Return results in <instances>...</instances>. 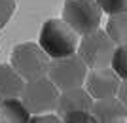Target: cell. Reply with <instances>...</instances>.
Masks as SVG:
<instances>
[{
	"label": "cell",
	"mask_w": 127,
	"mask_h": 123,
	"mask_svg": "<svg viewBox=\"0 0 127 123\" xmlns=\"http://www.w3.org/2000/svg\"><path fill=\"white\" fill-rule=\"evenodd\" d=\"M72 123H93V119L87 118V119H80V121H72Z\"/></svg>",
	"instance_id": "18"
},
{
	"label": "cell",
	"mask_w": 127,
	"mask_h": 123,
	"mask_svg": "<svg viewBox=\"0 0 127 123\" xmlns=\"http://www.w3.org/2000/svg\"><path fill=\"white\" fill-rule=\"evenodd\" d=\"M31 118V112L25 108L21 98L0 100V123H29Z\"/></svg>",
	"instance_id": "11"
},
{
	"label": "cell",
	"mask_w": 127,
	"mask_h": 123,
	"mask_svg": "<svg viewBox=\"0 0 127 123\" xmlns=\"http://www.w3.org/2000/svg\"><path fill=\"white\" fill-rule=\"evenodd\" d=\"M78 36L101 28L102 10L95 0H64L63 17H61Z\"/></svg>",
	"instance_id": "3"
},
{
	"label": "cell",
	"mask_w": 127,
	"mask_h": 123,
	"mask_svg": "<svg viewBox=\"0 0 127 123\" xmlns=\"http://www.w3.org/2000/svg\"><path fill=\"white\" fill-rule=\"evenodd\" d=\"M89 68L84 61L80 59V55H68L63 59H51L48 70V78L53 81V85L59 91H68L76 87H84L87 80Z\"/></svg>",
	"instance_id": "6"
},
{
	"label": "cell",
	"mask_w": 127,
	"mask_h": 123,
	"mask_svg": "<svg viewBox=\"0 0 127 123\" xmlns=\"http://www.w3.org/2000/svg\"><path fill=\"white\" fill-rule=\"evenodd\" d=\"M15 11V0H0V28H4Z\"/></svg>",
	"instance_id": "15"
},
{
	"label": "cell",
	"mask_w": 127,
	"mask_h": 123,
	"mask_svg": "<svg viewBox=\"0 0 127 123\" xmlns=\"http://www.w3.org/2000/svg\"><path fill=\"white\" fill-rule=\"evenodd\" d=\"M49 63L51 59L36 42H23L13 48L10 64L25 81H32L48 76Z\"/></svg>",
	"instance_id": "2"
},
{
	"label": "cell",
	"mask_w": 127,
	"mask_h": 123,
	"mask_svg": "<svg viewBox=\"0 0 127 123\" xmlns=\"http://www.w3.org/2000/svg\"><path fill=\"white\" fill-rule=\"evenodd\" d=\"M93 123H127V110L120 98H102L95 100L91 108Z\"/></svg>",
	"instance_id": "9"
},
{
	"label": "cell",
	"mask_w": 127,
	"mask_h": 123,
	"mask_svg": "<svg viewBox=\"0 0 127 123\" xmlns=\"http://www.w3.org/2000/svg\"><path fill=\"white\" fill-rule=\"evenodd\" d=\"M118 98L127 110V80H122V85H120V91H118Z\"/></svg>",
	"instance_id": "17"
},
{
	"label": "cell",
	"mask_w": 127,
	"mask_h": 123,
	"mask_svg": "<svg viewBox=\"0 0 127 123\" xmlns=\"http://www.w3.org/2000/svg\"><path fill=\"white\" fill-rule=\"evenodd\" d=\"M80 36L63 21V19H48L40 28L38 46L46 51L49 59H63L78 51Z\"/></svg>",
	"instance_id": "1"
},
{
	"label": "cell",
	"mask_w": 127,
	"mask_h": 123,
	"mask_svg": "<svg viewBox=\"0 0 127 123\" xmlns=\"http://www.w3.org/2000/svg\"><path fill=\"white\" fill-rule=\"evenodd\" d=\"M59 95L61 91L53 85V81L48 76H44L32 81H25L19 98L31 112V116H40V114H53L57 110Z\"/></svg>",
	"instance_id": "4"
},
{
	"label": "cell",
	"mask_w": 127,
	"mask_h": 123,
	"mask_svg": "<svg viewBox=\"0 0 127 123\" xmlns=\"http://www.w3.org/2000/svg\"><path fill=\"white\" fill-rule=\"evenodd\" d=\"M120 85H122V78L114 72L112 66L89 70L87 80H85V89L93 97V100H102V98L118 97Z\"/></svg>",
	"instance_id": "8"
},
{
	"label": "cell",
	"mask_w": 127,
	"mask_h": 123,
	"mask_svg": "<svg viewBox=\"0 0 127 123\" xmlns=\"http://www.w3.org/2000/svg\"><path fill=\"white\" fill-rule=\"evenodd\" d=\"M93 102H95L93 97L87 93L85 87H76V89H68V91H61L55 114L64 123L87 119V118H91Z\"/></svg>",
	"instance_id": "7"
},
{
	"label": "cell",
	"mask_w": 127,
	"mask_h": 123,
	"mask_svg": "<svg viewBox=\"0 0 127 123\" xmlns=\"http://www.w3.org/2000/svg\"><path fill=\"white\" fill-rule=\"evenodd\" d=\"M104 30H106V34L112 38V42L116 44V46L127 44V11L110 15Z\"/></svg>",
	"instance_id": "12"
},
{
	"label": "cell",
	"mask_w": 127,
	"mask_h": 123,
	"mask_svg": "<svg viewBox=\"0 0 127 123\" xmlns=\"http://www.w3.org/2000/svg\"><path fill=\"white\" fill-rule=\"evenodd\" d=\"M29 123H64L57 114H40V116H32Z\"/></svg>",
	"instance_id": "16"
},
{
	"label": "cell",
	"mask_w": 127,
	"mask_h": 123,
	"mask_svg": "<svg viewBox=\"0 0 127 123\" xmlns=\"http://www.w3.org/2000/svg\"><path fill=\"white\" fill-rule=\"evenodd\" d=\"M112 68L122 80H127V44L123 46H116L114 51V59H112Z\"/></svg>",
	"instance_id": "13"
},
{
	"label": "cell",
	"mask_w": 127,
	"mask_h": 123,
	"mask_svg": "<svg viewBox=\"0 0 127 123\" xmlns=\"http://www.w3.org/2000/svg\"><path fill=\"white\" fill-rule=\"evenodd\" d=\"M25 87V80L15 72L11 64L0 63V100L19 98Z\"/></svg>",
	"instance_id": "10"
},
{
	"label": "cell",
	"mask_w": 127,
	"mask_h": 123,
	"mask_svg": "<svg viewBox=\"0 0 127 123\" xmlns=\"http://www.w3.org/2000/svg\"><path fill=\"white\" fill-rule=\"evenodd\" d=\"M95 2L99 4V8H101L104 13H108V15L127 11V0H95Z\"/></svg>",
	"instance_id": "14"
},
{
	"label": "cell",
	"mask_w": 127,
	"mask_h": 123,
	"mask_svg": "<svg viewBox=\"0 0 127 123\" xmlns=\"http://www.w3.org/2000/svg\"><path fill=\"white\" fill-rule=\"evenodd\" d=\"M114 51H116V44L112 42V38L106 34V30L97 28V30L82 36L76 53L87 64V68L93 70L110 66L112 59H114Z\"/></svg>",
	"instance_id": "5"
}]
</instances>
